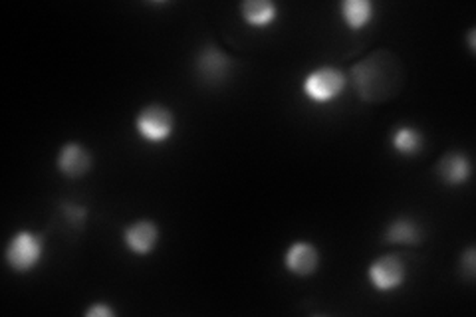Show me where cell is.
<instances>
[{
    "mask_svg": "<svg viewBox=\"0 0 476 317\" xmlns=\"http://www.w3.org/2000/svg\"><path fill=\"white\" fill-rule=\"evenodd\" d=\"M401 59L389 50H375L367 58L360 59L350 69V79L357 95L363 102H385L391 99L403 86Z\"/></svg>",
    "mask_w": 476,
    "mask_h": 317,
    "instance_id": "obj_1",
    "label": "cell"
},
{
    "mask_svg": "<svg viewBox=\"0 0 476 317\" xmlns=\"http://www.w3.org/2000/svg\"><path fill=\"white\" fill-rule=\"evenodd\" d=\"M44 256V238L30 232V231H18L10 238L5 250V260L10 266V270L18 274L32 272L40 264Z\"/></svg>",
    "mask_w": 476,
    "mask_h": 317,
    "instance_id": "obj_2",
    "label": "cell"
},
{
    "mask_svg": "<svg viewBox=\"0 0 476 317\" xmlns=\"http://www.w3.org/2000/svg\"><path fill=\"white\" fill-rule=\"evenodd\" d=\"M345 84L347 79L340 68L322 66L312 69L304 77L302 89L306 97L312 99L314 104H330L340 97V94L345 89Z\"/></svg>",
    "mask_w": 476,
    "mask_h": 317,
    "instance_id": "obj_3",
    "label": "cell"
},
{
    "mask_svg": "<svg viewBox=\"0 0 476 317\" xmlns=\"http://www.w3.org/2000/svg\"><path fill=\"white\" fill-rule=\"evenodd\" d=\"M135 129L147 143H163L175 131V115L163 104H149L137 113Z\"/></svg>",
    "mask_w": 476,
    "mask_h": 317,
    "instance_id": "obj_4",
    "label": "cell"
},
{
    "mask_svg": "<svg viewBox=\"0 0 476 317\" xmlns=\"http://www.w3.org/2000/svg\"><path fill=\"white\" fill-rule=\"evenodd\" d=\"M405 276H407V266L403 262V258L397 254L380 256L377 260L371 262L370 267H367L370 284L381 294L399 290L405 282Z\"/></svg>",
    "mask_w": 476,
    "mask_h": 317,
    "instance_id": "obj_5",
    "label": "cell"
},
{
    "mask_svg": "<svg viewBox=\"0 0 476 317\" xmlns=\"http://www.w3.org/2000/svg\"><path fill=\"white\" fill-rule=\"evenodd\" d=\"M234 66V59L228 58L221 48L215 44H206L201 52L197 54L195 59V69L201 79H205L206 84H221L231 76Z\"/></svg>",
    "mask_w": 476,
    "mask_h": 317,
    "instance_id": "obj_6",
    "label": "cell"
},
{
    "mask_svg": "<svg viewBox=\"0 0 476 317\" xmlns=\"http://www.w3.org/2000/svg\"><path fill=\"white\" fill-rule=\"evenodd\" d=\"M284 266L292 276L298 277L314 276L317 272V267H320V250H317L312 242L298 240L290 244V248L286 250Z\"/></svg>",
    "mask_w": 476,
    "mask_h": 317,
    "instance_id": "obj_7",
    "label": "cell"
},
{
    "mask_svg": "<svg viewBox=\"0 0 476 317\" xmlns=\"http://www.w3.org/2000/svg\"><path fill=\"white\" fill-rule=\"evenodd\" d=\"M124 242L127 250L133 252L135 256L151 254L159 244V226L153 221H149V218L135 221L125 226Z\"/></svg>",
    "mask_w": 476,
    "mask_h": 317,
    "instance_id": "obj_8",
    "label": "cell"
},
{
    "mask_svg": "<svg viewBox=\"0 0 476 317\" xmlns=\"http://www.w3.org/2000/svg\"><path fill=\"white\" fill-rule=\"evenodd\" d=\"M92 163H94L92 153H89L87 149L78 141H69L62 145V149L58 151V158H56L58 171L68 178L84 177L89 168H92Z\"/></svg>",
    "mask_w": 476,
    "mask_h": 317,
    "instance_id": "obj_9",
    "label": "cell"
},
{
    "mask_svg": "<svg viewBox=\"0 0 476 317\" xmlns=\"http://www.w3.org/2000/svg\"><path fill=\"white\" fill-rule=\"evenodd\" d=\"M436 175L449 186L464 185L472 175V163L469 155L462 151H451L443 155L441 161L436 163Z\"/></svg>",
    "mask_w": 476,
    "mask_h": 317,
    "instance_id": "obj_10",
    "label": "cell"
},
{
    "mask_svg": "<svg viewBox=\"0 0 476 317\" xmlns=\"http://www.w3.org/2000/svg\"><path fill=\"white\" fill-rule=\"evenodd\" d=\"M385 244H401V246H416L423 242V228L409 216H399L387 224L383 232Z\"/></svg>",
    "mask_w": 476,
    "mask_h": 317,
    "instance_id": "obj_11",
    "label": "cell"
},
{
    "mask_svg": "<svg viewBox=\"0 0 476 317\" xmlns=\"http://www.w3.org/2000/svg\"><path fill=\"white\" fill-rule=\"evenodd\" d=\"M241 16L248 26L266 28L276 20L278 8L272 0H246L241 5Z\"/></svg>",
    "mask_w": 476,
    "mask_h": 317,
    "instance_id": "obj_12",
    "label": "cell"
},
{
    "mask_svg": "<svg viewBox=\"0 0 476 317\" xmlns=\"http://www.w3.org/2000/svg\"><path fill=\"white\" fill-rule=\"evenodd\" d=\"M343 24L350 30H362L373 20L375 8L370 0H343L340 6Z\"/></svg>",
    "mask_w": 476,
    "mask_h": 317,
    "instance_id": "obj_13",
    "label": "cell"
},
{
    "mask_svg": "<svg viewBox=\"0 0 476 317\" xmlns=\"http://www.w3.org/2000/svg\"><path fill=\"white\" fill-rule=\"evenodd\" d=\"M423 133L413 125H399L395 127L391 135V145L403 157H415L423 149Z\"/></svg>",
    "mask_w": 476,
    "mask_h": 317,
    "instance_id": "obj_14",
    "label": "cell"
},
{
    "mask_svg": "<svg viewBox=\"0 0 476 317\" xmlns=\"http://www.w3.org/2000/svg\"><path fill=\"white\" fill-rule=\"evenodd\" d=\"M64 214L66 221L74 226H82L86 221V208L82 204H72V203H64Z\"/></svg>",
    "mask_w": 476,
    "mask_h": 317,
    "instance_id": "obj_15",
    "label": "cell"
},
{
    "mask_svg": "<svg viewBox=\"0 0 476 317\" xmlns=\"http://www.w3.org/2000/svg\"><path fill=\"white\" fill-rule=\"evenodd\" d=\"M476 270V260H474V248H466V250L461 254V272L466 277V280H472Z\"/></svg>",
    "mask_w": 476,
    "mask_h": 317,
    "instance_id": "obj_16",
    "label": "cell"
},
{
    "mask_svg": "<svg viewBox=\"0 0 476 317\" xmlns=\"http://www.w3.org/2000/svg\"><path fill=\"white\" fill-rule=\"evenodd\" d=\"M86 315L87 317H114L115 315V310L112 305H107L104 302H97V303H92L86 310Z\"/></svg>",
    "mask_w": 476,
    "mask_h": 317,
    "instance_id": "obj_17",
    "label": "cell"
},
{
    "mask_svg": "<svg viewBox=\"0 0 476 317\" xmlns=\"http://www.w3.org/2000/svg\"><path fill=\"white\" fill-rule=\"evenodd\" d=\"M469 48H471V52L474 54V28L469 32Z\"/></svg>",
    "mask_w": 476,
    "mask_h": 317,
    "instance_id": "obj_18",
    "label": "cell"
}]
</instances>
